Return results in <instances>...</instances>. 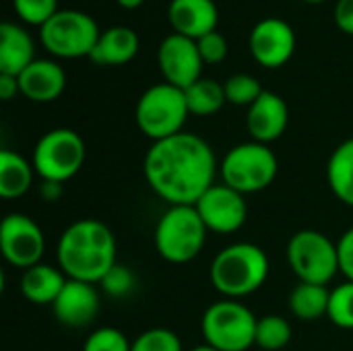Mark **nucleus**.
Listing matches in <instances>:
<instances>
[{
	"label": "nucleus",
	"instance_id": "nucleus-3",
	"mask_svg": "<svg viewBox=\"0 0 353 351\" xmlns=\"http://www.w3.org/2000/svg\"><path fill=\"white\" fill-rule=\"evenodd\" d=\"M269 269V257L261 246L236 242L215 254L209 279L223 298L240 300L265 285Z\"/></svg>",
	"mask_w": 353,
	"mask_h": 351
},
{
	"label": "nucleus",
	"instance_id": "nucleus-35",
	"mask_svg": "<svg viewBox=\"0 0 353 351\" xmlns=\"http://www.w3.org/2000/svg\"><path fill=\"white\" fill-rule=\"evenodd\" d=\"M335 23L343 33L353 35V0H337Z\"/></svg>",
	"mask_w": 353,
	"mask_h": 351
},
{
	"label": "nucleus",
	"instance_id": "nucleus-17",
	"mask_svg": "<svg viewBox=\"0 0 353 351\" xmlns=\"http://www.w3.org/2000/svg\"><path fill=\"white\" fill-rule=\"evenodd\" d=\"M168 19L174 33L196 41L217 29L219 10L215 0H172Z\"/></svg>",
	"mask_w": 353,
	"mask_h": 351
},
{
	"label": "nucleus",
	"instance_id": "nucleus-23",
	"mask_svg": "<svg viewBox=\"0 0 353 351\" xmlns=\"http://www.w3.org/2000/svg\"><path fill=\"white\" fill-rule=\"evenodd\" d=\"M327 182L333 194L347 207H353V139L343 141L329 157Z\"/></svg>",
	"mask_w": 353,
	"mask_h": 351
},
{
	"label": "nucleus",
	"instance_id": "nucleus-30",
	"mask_svg": "<svg viewBox=\"0 0 353 351\" xmlns=\"http://www.w3.org/2000/svg\"><path fill=\"white\" fill-rule=\"evenodd\" d=\"M12 8L23 23L35 27L46 25L60 10L58 0H12Z\"/></svg>",
	"mask_w": 353,
	"mask_h": 351
},
{
	"label": "nucleus",
	"instance_id": "nucleus-31",
	"mask_svg": "<svg viewBox=\"0 0 353 351\" xmlns=\"http://www.w3.org/2000/svg\"><path fill=\"white\" fill-rule=\"evenodd\" d=\"M99 285H101V290H103L105 296L120 300V298H126V296H130L134 292V288H137V275L128 267L116 263L105 273V277L99 281Z\"/></svg>",
	"mask_w": 353,
	"mask_h": 351
},
{
	"label": "nucleus",
	"instance_id": "nucleus-6",
	"mask_svg": "<svg viewBox=\"0 0 353 351\" xmlns=\"http://www.w3.org/2000/svg\"><path fill=\"white\" fill-rule=\"evenodd\" d=\"M188 116L190 112L186 106L184 89H178L165 81L149 87L139 97L134 110L139 130L153 143L182 132Z\"/></svg>",
	"mask_w": 353,
	"mask_h": 351
},
{
	"label": "nucleus",
	"instance_id": "nucleus-4",
	"mask_svg": "<svg viewBox=\"0 0 353 351\" xmlns=\"http://www.w3.org/2000/svg\"><path fill=\"white\" fill-rule=\"evenodd\" d=\"M207 232L209 230L194 205H174L155 225V250L172 265L190 263L201 254L207 242Z\"/></svg>",
	"mask_w": 353,
	"mask_h": 351
},
{
	"label": "nucleus",
	"instance_id": "nucleus-27",
	"mask_svg": "<svg viewBox=\"0 0 353 351\" xmlns=\"http://www.w3.org/2000/svg\"><path fill=\"white\" fill-rule=\"evenodd\" d=\"M225 99L232 106H242V108H250L261 95H263V85L259 83V79H254L252 74L246 72H238L232 74L225 83Z\"/></svg>",
	"mask_w": 353,
	"mask_h": 351
},
{
	"label": "nucleus",
	"instance_id": "nucleus-28",
	"mask_svg": "<svg viewBox=\"0 0 353 351\" xmlns=\"http://www.w3.org/2000/svg\"><path fill=\"white\" fill-rule=\"evenodd\" d=\"M327 319L339 329H353V281L331 290Z\"/></svg>",
	"mask_w": 353,
	"mask_h": 351
},
{
	"label": "nucleus",
	"instance_id": "nucleus-26",
	"mask_svg": "<svg viewBox=\"0 0 353 351\" xmlns=\"http://www.w3.org/2000/svg\"><path fill=\"white\" fill-rule=\"evenodd\" d=\"M292 341V327L279 314H267L256 321L254 345L265 351H281Z\"/></svg>",
	"mask_w": 353,
	"mask_h": 351
},
{
	"label": "nucleus",
	"instance_id": "nucleus-1",
	"mask_svg": "<svg viewBox=\"0 0 353 351\" xmlns=\"http://www.w3.org/2000/svg\"><path fill=\"white\" fill-rule=\"evenodd\" d=\"M219 166L211 145L194 132H178L149 147L143 174L149 188L174 205H196L215 184Z\"/></svg>",
	"mask_w": 353,
	"mask_h": 351
},
{
	"label": "nucleus",
	"instance_id": "nucleus-34",
	"mask_svg": "<svg viewBox=\"0 0 353 351\" xmlns=\"http://www.w3.org/2000/svg\"><path fill=\"white\" fill-rule=\"evenodd\" d=\"M339 248V269L347 281H353V228H350L337 242Z\"/></svg>",
	"mask_w": 353,
	"mask_h": 351
},
{
	"label": "nucleus",
	"instance_id": "nucleus-36",
	"mask_svg": "<svg viewBox=\"0 0 353 351\" xmlns=\"http://www.w3.org/2000/svg\"><path fill=\"white\" fill-rule=\"evenodd\" d=\"M21 93L19 87V77L12 74H0V99L2 101H10L12 97H17Z\"/></svg>",
	"mask_w": 353,
	"mask_h": 351
},
{
	"label": "nucleus",
	"instance_id": "nucleus-21",
	"mask_svg": "<svg viewBox=\"0 0 353 351\" xmlns=\"http://www.w3.org/2000/svg\"><path fill=\"white\" fill-rule=\"evenodd\" d=\"M68 277L60 267L52 265H35L21 275V294L29 304L35 306H52L66 285Z\"/></svg>",
	"mask_w": 353,
	"mask_h": 351
},
{
	"label": "nucleus",
	"instance_id": "nucleus-7",
	"mask_svg": "<svg viewBox=\"0 0 353 351\" xmlns=\"http://www.w3.org/2000/svg\"><path fill=\"white\" fill-rule=\"evenodd\" d=\"M256 317L240 300L211 304L201 321L205 343L217 351H248L254 345Z\"/></svg>",
	"mask_w": 353,
	"mask_h": 351
},
{
	"label": "nucleus",
	"instance_id": "nucleus-16",
	"mask_svg": "<svg viewBox=\"0 0 353 351\" xmlns=\"http://www.w3.org/2000/svg\"><path fill=\"white\" fill-rule=\"evenodd\" d=\"M290 122V110L281 95L263 91V95L246 112V128L252 141L269 145L283 137Z\"/></svg>",
	"mask_w": 353,
	"mask_h": 351
},
{
	"label": "nucleus",
	"instance_id": "nucleus-11",
	"mask_svg": "<svg viewBox=\"0 0 353 351\" xmlns=\"http://www.w3.org/2000/svg\"><path fill=\"white\" fill-rule=\"evenodd\" d=\"M46 238L41 228L25 213H8L0 223V252L10 267L31 269L41 263Z\"/></svg>",
	"mask_w": 353,
	"mask_h": 351
},
{
	"label": "nucleus",
	"instance_id": "nucleus-19",
	"mask_svg": "<svg viewBox=\"0 0 353 351\" xmlns=\"http://www.w3.org/2000/svg\"><path fill=\"white\" fill-rule=\"evenodd\" d=\"M139 35L126 25H114L101 31L89 60L99 66H122L139 54Z\"/></svg>",
	"mask_w": 353,
	"mask_h": 351
},
{
	"label": "nucleus",
	"instance_id": "nucleus-5",
	"mask_svg": "<svg viewBox=\"0 0 353 351\" xmlns=\"http://www.w3.org/2000/svg\"><path fill=\"white\" fill-rule=\"evenodd\" d=\"M277 172V155L269 145L256 141L232 147L219 163L221 182L240 194H254L269 188L275 182Z\"/></svg>",
	"mask_w": 353,
	"mask_h": 351
},
{
	"label": "nucleus",
	"instance_id": "nucleus-2",
	"mask_svg": "<svg viewBox=\"0 0 353 351\" xmlns=\"http://www.w3.org/2000/svg\"><path fill=\"white\" fill-rule=\"evenodd\" d=\"M116 236L99 219H79L70 223L56 246V261L68 279L99 283L116 265Z\"/></svg>",
	"mask_w": 353,
	"mask_h": 351
},
{
	"label": "nucleus",
	"instance_id": "nucleus-38",
	"mask_svg": "<svg viewBox=\"0 0 353 351\" xmlns=\"http://www.w3.org/2000/svg\"><path fill=\"white\" fill-rule=\"evenodd\" d=\"M122 8H128V10H134V8H139V6H143L145 4V0H116Z\"/></svg>",
	"mask_w": 353,
	"mask_h": 351
},
{
	"label": "nucleus",
	"instance_id": "nucleus-29",
	"mask_svg": "<svg viewBox=\"0 0 353 351\" xmlns=\"http://www.w3.org/2000/svg\"><path fill=\"white\" fill-rule=\"evenodd\" d=\"M130 351H184L180 337L165 327H155L143 331L134 341Z\"/></svg>",
	"mask_w": 353,
	"mask_h": 351
},
{
	"label": "nucleus",
	"instance_id": "nucleus-20",
	"mask_svg": "<svg viewBox=\"0 0 353 351\" xmlns=\"http://www.w3.org/2000/svg\"><path fill=\"white\" fill-rule=\"evenodd\" d=\"M35 60V43L25 27L4 21L0 25V74L19 77Z\"/></svg>",
	"mask_w": 353,
	"mask_h": 351
},
{
	"label": "nucleus",
	"instance_id": "nucleus-14",
	"mask_svg": "<svg viewBox=\"0 0 353 351\" xmlns=\"http://www.w3.org/2000/svg\"><path fill=\"white\" fill-rule=\"evenodd\" d=\"M157 64L165 83L178 89H186L196 83L205 66L196 41L178 33L161 39L157 48Z\"/></svg>",
	"mask_w": 353,
	"mask_h": 351
},
{
	"label": "nucleus",
	"instance_id": "nucleus-22",
	"mask_svg": "<svg viewBox=\"0 0 353 351\" xmlns=\"http://www.w3.org/2000/svg\"><path fill=\"white\" fill-rule=\"evenodd\" d=\"M35 168L14 151H0V197L6 201L21 199L33 184Z\"/></svg>",
	"mask_w": 353,
	"mask_h": 351
},
{
	"label": "nucleus",
	"instance_id": "nucleus-15",
	"mask_svg": "<svg viewBox=\"0 0 353 351\" xmlns=\"http://www.w3.org/2000/svg\"><path fill=\"white\" fill-rule=\"evenodd\" d=\"M99 308H101V302H99V292L95 283H85V281H74V279L66 281L60 296L52 304L56 321L70 329L89 327L97 319Z\"/></svg>",
	"mask_w": 353,
	"mask_h": 351
},
{
	"label": "nucleus",
	"instance_id": "nucleus-24",
	"mask_svg": "<svg viewBox=\"0 0 353 351\" xmlns=\"http://www.w3.org/2000/svg\"><path fill=\"white\" fill-rule=\"evenodd\" d=\"M331 292L327 285L298 283L290 294V312L304 323L319 321L329 312Z\"/></svg>",
	"mask_w": 353,
	"mask_h": 351
},
{
	"label": "nucleus",
	"instance_id": "nucleus-8",
	"mask_svg": "<svg viewBox=\"0 0 353 351\" xmlns=\"http://www.w3.org/2000/svg\"><path fill=\"white\" fill-rule=\"evenodd\" d=\"M288 265L300 283L327 285L341 273L337 242L323 232L300 230L288 242Z\"/></svg>",
	"mask_w": 353,
	"mask_h": 351
},
{
	"label": "nucleus",
	"instance_id": "nucleus-40",
	"mask_svg": "<svg viewBox=\"0 0 353 351\" xmlns=\"http://www.w3.org/2000/svg\"><path fill=\"white\" fill-rule=\"evenodd\" d=\"M302 2H308V4H321V2H327V0H302Z\"/></svg>",
	"mask_w": 353,
	"mask_h": 351
},
{
	"label": "nucleus",
	"instance_id": "nucleus-39",
	"mask_svg": "<svg viewBox=\"0 0 353 351\" xmlns=\"http://www.w3.org/2000/svg\"><path fill=\"white\" fill-rule=\"evenodd\" d=\"M188 351H217V350H213L211 345L203 343V345H196V348H192V350H188Z\"/></svg>",
	"mask_w": 353,
	"mask_h": 351
},
{
	"label": "nucleus",
	"instance_id": "nucleus-32",
	"mask_svg": "<svg viewBox=\"0 0 353 351\" xmlns=\"http://www.w3.org/2000/svg\"><path fill=\"white\" fill-rule=\"evenodd\" d=\"M130 348L132 343L120 329L101 327L87 337L83 351H130Z\"/></svg>",
	"mask_w": 353,
	"mask_h": 351
},
{
	"label": "nucleus",
	"instance_id": "nucleus-10",
	"mask_svg": "<svg viewBox=\"0 0 353 351\" xmlns=\"http://www.w3.org/2000/svg\"><path fill=\"white\" fill-rule=\"evenodd\" d=\"M87 157L85 141L70 128L48 130L33 149V168L41 180L68 182L74 178Z\"/></svg>",
	"mask_w": 353,
	"mask_h": 351
},
{
	"label": "nucleus",
	"instance_id": "nucleus-18",
	"mask_svg": "<svg viewBox=\"0 0 353 351\" xmlns=\"http://www.w3.org/2000/svg\"><path fill=\"white\" fill-rule=\"evenodd\" d=\"M21 95L35 103H48L62 95L66 87V72L54 60H33L19 74Z\"/></svg>",
	"mask_w": 353,
	"mask_h": 351
},
{
	"label": "nucleus",
	"instance_id": "nucleus-37",
	"mask_svg": "<svg viewBox=\"0 0 353 351\" xmlns=\"http://www.w3.org/2000/svg\"><path fill=\"white\" fill-rule=\"evenodd\" d=\"M62 192H64V184H62V182L41 180V184H39V197H41L46 203H56V201H60Z\"/></svg>",
	"mask_w": 353,
	"mask_h": 351
},
{
	"label": "nucleus",
	"instance_id": "nucleus-12",
	"mask_svg": "<svg viewBox=\"0 0 353 351\" xmlns=\"http://www.w3.org/2000/svg\"><path fill=\"white\" fill-rule=\"evenodd\" d=\"M203 223L209 232L228 236L238 232L248 217V205L244 194L225 186L223 182H215L194 205Z\"/></svg>",
	"mask_w": 353,
	"mask_h": 351
},
{
	"label": "nucleus",
	"instance_id": "nucleus-25",
	"mask_svg": "<svg viewBox=\"0 0 353 351\" xmlns=\"http://www.w3.org/2000/svg\"><path fill=\"white\" fill-rule=\"evenodd\" d=\"M184 95H186L188 112L194 116H213L228 103L223 83L205 77H201L196 83L186 87Z\"/></svg>",
	"mask_w": 353,
	"mask_h": 351
},
{
	"label": "nucleus",
	"instance_id": "nucleus-33",
	"mask_svg": "<svg viewBox=\"0 0 353 351\" xmlns=\"http://www.w3.org/2000/svg\"><path fill=\"white\" fill-rule=\"evenodd\" d=\"M196 46L205 64H219L228 56V39L217 29L196 39Z\"/></svg>",
	"mask_w": 353,
	"mask_h": 351
},
{
	"label": "nucleus",
	"instance_id": "nucleus-13",
	"mask_svg": "<svg viewBox=\"0 0 353 351\" xmlns=\"http://www.w3.org/2000/svg\"><path fill=\"white\" fill-rule=\"evenodd\" d=\"M248 48L261 66L281 68L296 52V31L288 21L267 17L252 27L248 35Z\"/></svg>",
	"mask_w": 353,
	"mask_h": 351
},
{
	"label": "nucleus",
	"instance_id": "nucleus-9",
	"mask_svg": "<svg viewBox=\"0 0 353 351\" xmlns=\"http://www.w3.org/2000/svg\"><path fill=\"white\" fill-rule=\"evenodd\" d=\"M99 35L101 33L93 17L77 8L58 10L39 27L41 46L56 58H89Z\"/></svg>",
	"mask_w": 353,
	"mask_h": 351
}]
</instances>
